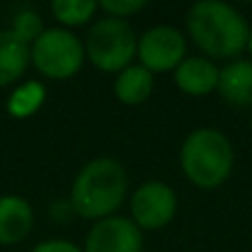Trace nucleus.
<instances>
[{
	"label": "nucleus",
	"mask_w": 252,
	"mask_h": 252,
	"mask_svg": "<svg viewBox=\"0 0 252 252\" xmlns=\"http://www.w3.org/2000/svg\"><path fill=\"white\" fill-rule=\"evenodd\" d=\"M186 29L192 42L210 58L226 60L246 51L250 38L248 20L232 4L201 0L188 9Z\"/></svg>",
	"instance_id": "nucleus-1"
},
{
	"label": "nucleus",
	"mask_w": 252,
	"mask_h": 252,
	"mask_svg": "<svg viewBox=\"0 0 252 252\" xmlns=\"http://www.w3.org/2000/svg\"><path fill=\"white\" fill-rule=\"evenodd\" d=\"M128 177L124 166L111 157L91 159L71 186V206L82 219H106L124 204Z\"/></svg>",
	"instance_id": "nucleus-2"
},
{
	"label": "nucleus",
	"mask_w": 252,
	"mask_h": 252,
	"mask_svg": "<svg viewBox=\"0 0 252 252\" xmlns=\"http://www.w3.org/2000/svg\"><path fill=\"white\" fill-rule=\"evenodd\" d=\"M179 161L188 182L210 190L221 186L230 177L235 166V151L230 139L221 130L197 128L184 139Z\"/></svg>",
	"instance_id": "nucleus-3"
},
{
	"label": "nucleus",
	"mask_w": 252,
	"mask_h": 252,
	"mask_svg": "<svg viewBox=\"0 0 252 252\" xmlns=\"http://www.w3.org/2000/svg\"><path fill=\"white\" fill-rule=\"evenodd\" d=\"M87 58L93 66L106 73H120L137 56V35L120 18H100L91 25L84 42Z\"/></svg>",
	"instance_id": "nucleus-4"
},
{
	"label": "nucleus",
	"mask_w": 252,
	"mask_h": 252,
	"mask_svg": "<svg viewBox=\"0 0 252 252\" xmlns=\"http://www.w3.org/2000/svg\"><path fill=\"white\" fill-rule=\"evenodd\" d=\"M87 51L78 35L66 29H44L31 44L33 66L51 80H69L82 69Z\"/></svg>",
	"instance_id": "nucleus-5"
},
{
	"label": "nucleus",
	"mask_w": 252,
	"mask_h": 252,
	"mask_svg": "<svg viewBox=\"0 0 252 252\" xmlns=\"http://www.w3.org/2000/svg\"><path fill=\"white\" fill-rule=\"evenodd\" d=\"M137 58L151 73L175 71L186 60V38L175 27H153L137 40Z\"/></svg>",
	"instance_id": "nucleus-6"
},
{
	"label": "nucleus",
	"mask_w": 252,
	"mask_h": 252,
	"mask_svg": "<svg viewBox=\"0 0 252 252\" xmlns=\"http://www.w3.org/2000/svg\"><path fill=\"white\" fill-rule=\"evenodd\" d=\"M130 213L139 230H159L177 213V195L164 182H146L130 197Z\"/></svg>",
	"instance_id": "nucleus-7"
},
{
	"label": "nucleus",
	"mask_w": 252,
	"mask_h": 252,
	"mask_svg": "<svg viewBox=\"0 0 252 252\" xmlns=\"http://www.w3.org/2000/svg\"><path fill=\"white\" fill-rule=\"evenodd\" d=\"M144 237L133 219L106 217L95 221L84 239V252H142Z\"/></svg>",
	"instance_id": "nucleus-8"
},
{
	"label": "nucleus",
	"mask_w": 252,
	"mask_h": 252,
	"mask_svg": "<svg viewBox=\"0 0 252 252\" xmlns=\"http://www.w3.org/2000/svg\"><path fill=\"white\" fill-rule=\"evenodd\" d=\"M173 73H175V84H177L179 91H184L186 95L204 97V95H208V93L217 91L219 69L208 58H201V56L186 58Z\"/></svg>",
	"instance_id": "nucleus-9"
},
{
	"label": "nucleus",
	"mask_w": 252,
	"mask_h": 252,
	"mask_svg": "<svg viewBox=\"0 0 252 252\" xmlns=\"http://www.w3.org/2000/svg\"><path fill=\"white\" fill-rule=\"evenodd\" d=\"M33 228V208L16 195L0 197V246L20 244Z\"/></svg>",
	"instance_id": "nucleus-10"
},
{
	"label": "nucleus",
	"mask_w": 252,
	"mask_h": 252,
	"mask_svg": "<svg viewBox=\"0 0 252 252\" xmlns=\"http://www.w3.org/2000/svg\"><path fill=\"white\" fill-rule=\"evenodd\" d=\"M217 91L221 100L235 109L252 106V62L235 60L219 69Z\"/></svg>",
	"instance_id": "nucleus-11"
},
{
	"label": "nucleus",
	"mask_w": 252,
	"mask_h": 252,
	"mask_svg": "<svg viewBox=\"0 0 252 252\" xmlns=\"http://www.w3.org/2000/svg\"><path fill=\"white\" fill-rule=\"evenodd\" d=\"M31 62V47L11 31H0V87L18 82Z\"/></svg>",
	"instance_id": "nucleus-12"
},
{
	"label": "nucleus",
	"mask_w": 252,
	"mask_h": 252,
	"mask_svg": "<svg viewBox=\"0 0 252 252\" xmlns=\"http://www.w3.org/2000/svg\"><path fill=\"white\" fill-rule=\"evenodd\" d=\"M153 73L144 69L142 64H130L124 71H120L115 78L113 91L122 104L126 106H137L146 102L153 93Z\"/></svg>",
	"instance_id": "nucleus-13"
},
{
	"label": "nucleus",
	"mask_w": 252,
	"mask_h": 252,
	"mask_svg": "<svg viewBox=\"0 0 252 252\" xmlns=\"http://www.w3.org/2000/svg\"><path fill=\"white\" fill-rule=\"evenodd\" d=\"M44 100H47L44 87L40 82H35V80H29V82L20 84L18 89L11 91V95L7 100V111L11 118L25 120V118H31L44 104Z\"/></svg>",
	"instance_id": "nucleus-14"
},
{
	"label": "nucleus",
	"mask_w": 252,
	"mask_h": 252,
	"mask_svg": "<svg viewBox=\"0 0 252 252\" xmlns=\"http://www.w3.org/2000/svg\"><path fill=\"white\" fill-rule=\"evenodd\" d=\"M51 11L64 27L87 25L97 11V2L93 0H56L51 2Z\"/></svg>",
	"instance_id": "nucleus-15"
},
{
	"label": "nucleus",
	"mask_w": 252,
	"mask_h": 252,
	"mask_svg": "<svg viewBox=\"0 0 252 252\" xmlns=\"http://www.w3.org/2000/svg\"><path fill=\"white\" fill-rule=\"evenodd\" d=\"M11 31L13 35H16L18 40H22L25 44H33L35 40L42 35L44 31V25H42V18H40V13L31 11V9H27V11H20L16 18H13L11 22Z\"/></svg>",
	"instance_id": "nucleus-16"
},
{
	"label": "nucleus",
	"mask_w": 252,
	"mask_h": 252,
	"mask_svg": "<svg viewBox=\"0 0 252 252\" xmlns=\"http://www.w3.org/2000/svg\"><path fill=\"white\" fill-rule=\"evenodd\" d=\"M97 7H100L102 11H106V16L124 20V18L142 11V9L146 7V2H144V0H102Z\"/></svg>",
	"instance_id": "nucleus-17"
},
{
	"label": "nucleus",
	"mask_w": 252,
	"mask_h": 252,
	"mask_svg": "<svg viewBox=\"0 0 252 252\" xmlns=\"http://www.w3.org/2000/svg\"><path fill=\"white\" fill-rule=\"evenodd\" d=\"M31 252H84V250L66 239H49V241L38 244Z\"/></svg>",
	"instance_id": "nucleus-18"
},
{
	"label": "nucleus",
	"mask_w": 252,
	"mask_h": 252,
	"mask_svg": "<svg viewBox=\"0 0 252 252\" xmlns=\"http://www.w3.org/2000/svg\"><path fill=\"white\" fill-rule=\"evenodd\" d=\"M250 51V56H252V29H250V38H248V47H246Z\"/></svg>",
	"instance_id": "nucleus-19"
},
{
	"label": "nucleus",
	"mask_w": 252,
	"mask_h": 252,
	"mask_svg": "<svg viewBox=\"0 0 252 252\" xmlns=\"http://www.w3.org/2000/svg\"><path fill=\"white\" fill-rule=\"evenodd\" d=\"M250 126H252V122H250Z\"/></svg>",
	"instance_id": "nucleus-20"
}]
</instances>
